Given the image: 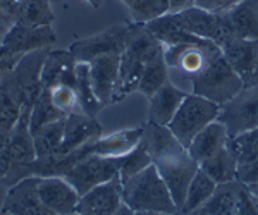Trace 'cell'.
<instances>
[{
	"mask_svg": "<svg viewBox=\"0 0 258 215\" xmlns=\"http://www.w3.org/2000/svg\"><path fill=\"white\" fill-rule=\"evenodd\" d=\"M160 53H164V45L148 31L145 24L133 23L129 26L126 48L119 62V83L114 95V103L138 90L145 64L159 57Z\"/></svg>",
	"mask_w": 258,
	"mask_h": 215,
	"instance_id": "cell-1",
	"label": "cell"
},
{
	"mask_svg": "<svg viewBox=\"0 0 258 215\" xmlns=\"http://www.w3.org/2000/svg\"><path fill=\"white\" fill-rule=\"evenodd\" d=\"M122 203H126L135 212H179L155 164H150L138 174L124 181Z\"/></svg>",
	"mask_w": 258,
	"mask_h": 215,
	"instance_id": "cell-2",
	"label": "cell"
},
{
	"mask_svg": "<svg viewBox=\"0 0 258 215\" xmlns=\"http://www.w3.org/2000/svg\"><path fill=\"white\" fill-rule=\"evenodd\" d=\"M189 81L191 93L207 98V100L217 103L220 107L229 100H232L244 88L241 78L229 65V62L222 53L212 59L205 65V69L202 73L195 74Z\"/></svg>",
	"mask_w": 258,
	"mask_h": 215,
	"instance_id": "cell-3",
	"label": "cell"
},
{
	"mask_svg": "<svg viewBox=\"0 0 258 215\" xmlns=\"http://www.w3.org/2000/svg\"><path fill=\"white\" fill-rule=\"evenodd\" d=\"M219 114L220 105L195 93H188L167 127L179 139V143L188 150L195 136L205 129L210 122L217 121Z\"/></svg>",
	"mask_w": 258,
	"mask_h": 215,
	"instance_id": "cell-4",
	"label": "cell"
},
{
	"mask_svg": "<svg viewBox=\"0 0 258 215\" xmlns=\"http://www.w3.org/2000/svg\"><path fill=\"white\" fill-rule=\"evenodd\" d=\"M172 16L182 30H186L195 36H200V38L214 41L220 48L231 40H234L231 23H229L226 12L214 14V12H207L193 6L184 11L174 12Z\"/></svg>",
	"mask_w": 258,
	"mask_h": 215,
	"instance_id": "cell-5",
	"label": "cell"
},
{
	"mask_svg": "<svg viewBox=\"0 0 258 215\" xmlns=\"http://www.w3.org/2000/svg\"><path fill=\"white\" fill-rule=\"evenodd\" d=\"M50 48H41V50H35L30 53H24L16 64V67L12 69L18 83L19 90V98H21V112L19 119L21 122L30 124V115L35 105L36 98L41 93V67H43V62L47 59Z\"/></svg>",
	"mask_w": 258,
	"mask_h": 215,
	"instance_id": "cell-6",
	"label": "cell"
},
{
	"mask_svg": "<svg viewBox=\"0 0 258 215\" xmlns=\"http://www.w3.org/2000/svg\"><path fill=\"white\" fill-rule=\"evenodd\" d=\"M131 24H115L97 35L81 38L71 45L69 52L76 62H91L105 55H122Z\"/></svg>",
	"mask_w": 258,
	"mask_h": 215,
	"instance_id": "cell-7",
	"label": "cell"
},
{
	"mask_svg": "<svg viewBox=\"0 0 258 215\" xmlns=\"http://www.w3.org/2000/svg\"><path fill=\"white\" fill-rule=\"evenodd\" d=\"M62 177L76 189L78 195L83 196L95 186L119 177V159L91 154L69 169Z\"/></svg>",
	"mask_w": 258,
	"mask_h": 215,
	"instance_id": "cell-8",
	"label": "cell"
},
{
	"mask_svg": "<svg viewBox=\"0 0 258 215\" xmlns=\"http://www.w3.org/2000/svg\"><path fill=\"white\" fill-rule=\"evenodd\" d=\"M217 121L226 126L229 138L258 127V86L243 88L232 100L224 103Z\"/></svg>",
	"mask_w": 258,
	"mask_h": 215,
	"instance_id": "cell-9",
	"label": "cell"
},
{
	"mask_svg": "<svg viewBox=\"0 0 258 215\" xmlns=\"http://www.w3.org/2000/svg\"><path fill=\"white\" fill-rule=\"evenodd\" d=\"M222 50L214 41H205V43H179V45H169L164 47V60L169 69L186 74L193 78L195 74L202 73L205 65L212 59L219 57Z\"/></svg>",
	"mask_w": 258,
	"mask_h": 215,
	"instance_id": "cell-10",
	"label": "cell"
},
{
	"mask_svg": "<svg viewBox=\"0 0 258 215\" xmlns=\"http://www.w3.org/2000/svg\"><path fill=\"white\" fill-rule=\"evenodd\" d=\"M155 167L159 171L160 177L164 179L165 186H167L177 210H181V206L186 200V193H188L191 181H193L195 174H197L200 169V164L188 152H184L182 155L155 162Z\"/></svg>",
	"mask_w": 258,
	"mask_h": 215,
	"instance_id": "cell-11",
	"label": "cell"
},
{
	"mask_svg": "<svg viewBox=\"0 0 258 215\" xmlns=\"http://www.w3.org/2000/svg\"><path fill=\"white\" fill-rule=\"evenodd\" d=\"M57 41V35L52 24L48 26H28L23 23H14L9 26L2 40V47L14 55H24L41 48H48Z\"/></svg>",
	"mask_w": 258,
	"mask_h": 215,
	"instance_id": "cell-12",
	"label": "cell"
},
{
	"mask_svg": "<svg viewBox=\"0 0 258 215\" xmlns=\"http://www.w3.org/2000/svg\"><path fill=\"white\" fill-rule=\"evenodd\" d=\"M220 50L229 65L241 78L244 88L258 86V40L234 38Z\"/></svg>",
	"mask_w": 258,
	"mask_h": 215,
	"instance_id": "cell-13",
	"label": "cell"
},
{
	"mask_svg": "<svg viewBox=\"0 0 258 215\" xmlns=\"http://www.w3.org/2000/svg\"><path fill=\"white\" fill-rule=\"evenodd\" d=\"M120 205H122V181L120 177H114L80 196L76 215H115Z\"/></svg>",
	"mask_w": 258,
	"mask_h": 215,
	"instance_id": "cell-14",
	"label": "cell"
},
{
	"mask_svg": "<svg viewBox=\"0 0 258 215\" xmlns=\"http://www.w3.org/2000/svg\"><path fill=\"white\" fill-rule=\"evenodd\" d=\"M38 196L50 212L55 215H73L76 213V206L80 195L64 177L48 176L38 177Z\"/></svg>",
	"mask_w": 258,
	"mask_h": 215,
	"instance_id": "cell-15",
	"label": "cell"
},
{
	"mask_svg": "<svg viewBox=\"0 0 258 215\" xmlns=\"http://www.w3.org/2000/svg\"><path fill=\"white\" fill-rule=\"evenodd\" d=\"M36 184H38L36 176L26 177L12 184L4 200L2 210L12 215H55L41 203Z\"/></svg>",
	"mask_w": 258,
	"mask_h": 215,
	"instance_id": "cell-16",
	"label": "cell"
},
{
	"mask_svg": "<svg viewBox=\"0 0 258 215\" xmlns=\"http://www.w3.org/2000/svg\"><path fill=\"white\" fill-rule=\"evenodd\" d=\"M100 136H102V126L98 124L97 119L91 117V115L83 114L81 110L71 112L66 115L64 136H62V143L59 150H57V154L59 155L69 154V152L93 141V139L100 138Z\"/></svg>",
	"mask_w": 258,
	"mask_h": 215,
	"instance_id": "cell-17",
	"label": "cell"
},
{
	"mask_svg": "<svg viewBox=\"0 0 258 215\" xmlns=\"http://www.w3.org/2000/svg\"><path fill=\"white\" fill-rule=\"evenodd\" d=\"M141 145L150 155L152 162H160V160H167L172 157L182 155L184 152H188L176 136L172 134V131L167 126H160L152 121L143 124V136H141Z\"/></svg>",
	"mask_w": 258,
	"mask_h": 215,
	"instance_id": "cell-18",
	"label": "cell"
},
{
	"mask_svg": "<svg viewBox=\"0 0 258 215\" xmlns=\"http://www.w3.org/2000/svg\"><path fill=\"white\" fill-rule=\"evenodd\" d=\"M119 62L120 55H105L88 62L91 86L102 107L114 103V95L119 83Z\"/></svg>",
	"mask_w": 258,
	"mask_h": 215,
	"instance_id": "cell-19",
	"label": "cell"
},
{
	"mask_svg": "<svg viewBox=\"0 0 258 215\" xmlns=\"http://www.w3.org/2000/svg\"><path fill=\"white\" fill-rule=\"evenodd\" d=\"M41 88L68 85L76 90V59L69 50H50L41 67Z\"/></svg>",
	"mask_w": 258,
	"mask_h": 215,
	"instance_id": "cell-20",
	"label": "cell"
},
{
	"mask_svg": "<svg viewBox=\"0 0 258 215\" xmlns=\"http://www.w3.org/2000/svg\"><path fill=\"white\" fill-rule=\"evenodd\" d=\"M186 95L188 93L182 92L181 88H177L169 80L150 97L148 121L160 124V126H169V122L176 115L177 109L181 107L182 100L186 98Z\"/></svg>",
	"mask_w": 258,
	"mask_h": 215,
	"instance_id": "cell-21",
	"label": "cell"
},
{
	"mask_svg": "<svg viewBox=\"0 0 258 215\" xmlns=\"http://www.w3.org/2000/svg\"><path fill=\"white\" fill-rule=\"evenodd\" d=\"M9 157H11V167L7 176L4 177L2 184L7 186L11 177L19 171L23 165L33 162L36 159L35 154V143H33V134L30 131V124L18 121L12 129L11 145H9Z\"/></svg>",
	"mask_w": 258,
	"mask_h": 215,
	"instance_id": "cell-22",
	"label": "cell"
},
{
	"mask_svg": "<svg viewBox=\"0 0 258 215\" xmlns=\"http://www.w3.org/2000/svg\"><path fill=\"white\" fill-rule=\"evenodd\" d=\"M227 143H229V133L226 126L220 121H214L195 136L193 141L188 147V154L198 164H202L203 160L210 159L212 155H215L217 152L222 150Z\"/></svg>",
	"mask_w": 258,
	"mask_h": 215,
	"instance_id": "cell-23",
	"label": "cell"
},
{
	"mask_svg": "<svg viewBox=\"0 0 258 215\" xmlns=\"http://www.w3.org/2000/svg\"><path fill=\"white\" fill-rule=\"evenodd\" d=\"M143 136V126L133 127V129H124L112 133L109 136H100L93 141L95 155L109 157V159H119V157L129 154L133 148H136Z\"/></svg>",
	"mask_w": 258,
	"mask_h": 215,
	"instance_id": "cell-24",
	"label": "cell"
},
{
	"mask_svg": "<svg viewBox=\"0 0 258 215\" xmlns=\"http://www.w3.org/2000/svg\"><path fill=\"white\" fill-rule=\"evenodd\" d=\"M243 188L244 186L239 181L217 184L209 201L189 215H236Z\"/></svg>",
	"mask_w": 258,
	"mask_h": 215,
	"instance_id": "cell-25",
	"label": "cell"
},
{
	"mask_svg": "<svg viewBox=\"0 0 258 215\" xmlns=\"http://www.w3.org/2000/svg\"><path fill=\"white\" fill-rule=\"evenodd\" d=\"M238 40H258V0H243L226 12Z\"/></svg>",
	"mask_w": 258,
	"mask_h": 215,
	"instance_id": "cell-26",
	"label": "cell"
},
{
	"mask_svg": "<svg viewBox=\"0 0 258 215\" xmlns=\"http://www.w3.org/2000/svg\"><path fill=\"white\" fill-rule=\"evenodd\" d=\"M21 112V98L14 73L0 74V124L14 127Z\"/></svg>",
	"mask_w": 258,
	"mask_h": 215,
	"instance_id": "cell-27",
	"label": "cell"
},
{
	"mask_svg": "<svg viewBox=\"0 0 258 215\" xmlns=\"http://www.w3.org/2000/svg\"><path fill=\"white\" fill-rule=\"evenodd\" d=\"M200 169H202L207 176H210L217 184L236 181L238 160H236V155H234V152H232L231 145L227 143L220 152L212 155L210 159L203 160V162L200 164Z\"/></svg>",
	"mask_w": 258,
	"mask_h": 215,
	"instance_id": "cell-28",
	"label": "cell"
},
{
	"mask_svg": "<svg viewBox=\"0 0 258 215\" xmlns=\"http://www.w3.org/2000/svg\"><path fill=\"white\" fill-rule=\"evenodd\" d=\"M217 183L212 179L210 176H207L202 169H198V172L195 174L193 181H191L188 193H186V200L182 203L179 213L181 215H189L195 210H198L200 206H203L209 201V198L214 195Z\"/></svg>",
	"mask_w": 258,
	"mask_h": 215,
	"instance_id": "cell-29",
	"label": "cell"
},
{
	"mask_svg": "<svg viewBox=\"0 0 258 215\" xmlns=\"http://www.w3.org/2000/svg\"><path fill=\"white\" fill-rule=\"evenodd\" d=\"M76 95L81 112L95 117L98 110L102 109V103L98 102L97 95L93 92V86H91L88 62H76Z\"/></svg>",
	"mask_w": 258,
	"mask_h": 215,
	"instance_id": "cell-30",
	"label": "cell"
},
{
	"mask_svg": "<svg viewBox=\"0 0 258 215\" xmlns=\"http://www.w3.org/2000/svg\"><path fill=\"white\" fill-rule=\"evenodd\" d=\"M64 119L53 121L43 126L36 134H33V143H35V154L36 159H43V157L55 155L62 143V136H64Z\"/></svg>",
	"mask_w": 258,
	"mask_h": 215,
	"instance_id": "cell-31",
	"label": "cell"
},
{
	"mask_svg": "<svg viewBox=\"0 0 258 215\" xmlns=\"http://www.w3.org/2000/svg\"><path fill=\"white\" fill-rule=\"evenodd\" d=\"M167 81H169V67L164 60V53H160L159 57H155L153 60L145 64L143 73H141V78H140L138 92L147 95L150 98Z\"/></svg>",
	"mask_w": 258,
	"mask_h": 215,
	"instance_id": "cell-32",
	"label": "cell"
},
{
	"mask_svg": "<svg viewBox=\"0 0 258 215\" xmlns=\"http://www.w3.org/2000/svg\"><path fill=\"white\" fill-rule=\"evenodd\" d=\"M68 114L60 112L59 109H55L52 103V98H50V90H41V93L36 98L35 105H33L31 115H30V131L31 134H36L43 126L59 121V119H64Z\"/></svg>",
	"mask_w": 258,
	"mask_h": 215,
	"instance_id": "cell-33",
	"label": "cell"
},
{
	"mask_svg": "<svg viewBox=\"0 0 258 215\" xmlns=\"http://www.w3.org/2000/svg\"><path fill=\"white\" fill-rule=\"evenodd\" d=\"M16 23H23L28 26H48V24H52L53 12L50 9V0H24Z\"/></svg>",
	"mask_w": 258,
	"mask_h": 215,
	"instance_id": "cell-34",
	"label": "cell"
},
{
	"mask_svg": "<svg viewBox=\"0 0 258 215\" xmlns=\"http://www.w3.org/2000/svg\"><path fill=\"white\" fill-rule=\"evenodd\" d=\"M232 152L238 160V167L246 165L258 159V127L241 133L234 138H229Z\"/></svg>",
	"mask_w": 258,
	"mask_h": 215,
	"instance_id": "cell-35",
	"label": "cell"
},
{
	"mask_svg": "<svg viewBox=\"0 0 258 215\" xmlns=\"http://www.w3.org/2000/svg\"><path fill=\"white\" fill-rule=\"evenodd\" d=\"M152 162L150 155L147 154V150L143 148V145H140L136 148H133L129 154L119 157V177L120 181H127L129 177H133L135 174H138L140 171H143L145 167H148Z\"/></svg>",
	"mask_w": 258,
	"mask_h": 215,
	"instance_id": "cell-36",
	"label": "cell"
},
{
	"mask_svg": "<svg viewBox=\"0 0 258 215\" xmlns=\"http://www.w3.org/2000/svg\"><path fill=\"white\" fill-rule=\"evenodd\" d=\"M133 23L147 24L150 21L162 18L170 12L169 0H140L135 7L129 9Z\"/></svg>",
	"mask_w": 258,
	"mask_h": 215,
	"instance_id": "cell-37",
	"label": "cell"
},
{
	"mask_svg": "<svg viewBox=\"0 0 258 215\" xmlns=\"http://www.w3.org/2000/svg\"><path fill=\"white\" fill-rule=\"evenodd\" d=\"M50 98H52V103L55 109H59L60 112L64 114H71L80 110V105H78V95L76 90L73 86L68 85H57L50 90Z\"/></svg>",
	"mask_w": 258,
	"mask_h": 215,
	"instance_id": "cell-38",
	"label": "cell"
},
{
	"mask_svg": "<svg viewBox=\"0 0 258 215\" xmlns=\"http://www.w3.org/2000/svg\"><path fill=\"white\" fill-rule=\"evenodd\" d=\"M14 127L2 126L0 124V183L4 181V177L7 176L11 167V157H9V145H11V136Z\"/></svg>",
	"mask_w": 258,
	"mask_h": 215,
	"instance_id": "cell-39",
	"label": "cell"
},
{
	"mask_svg": "<svg viewBox=\"0 0 258 215\" xmlns=\"http://www.w3.org/2000/svg\"><path fill=\"white\" fill-rule=\"evenodd\" d=\"M243 0H195V6L207 12H214V14H222V12L231 11L234 6H238Z\"/></svg>",
	"mask_w": 258,
	"mask_h": 215,
	"instance_id": "cell-40",
	"label": "cell"
},
{
	"mask_svg": "<svg viewBox=\"0 0 258 215\" xmlns=\"http://www.w3.org/2000/svg\"><path fill=\"white\" fill-rule=\"evenodd\" d=\"M23 4L24 0H0V9H2V18L6 26H12L18 21Z\"/></svg>",
	"mask_w": 258,
	"mask_h": 215,
	"instance_id": "cell-41",
	"label": "cell"
},
{
	"mask_svg": "<svg viewBox=\"0 0 258 215\" xmlns=\"http://www.w3.org/2000/svg\"><path fill=\"white\" fill-rule=\"evenodd\" d=\"M236 181H239L243 186L258 184V159L246 164V165H241V167H238Z\"/></svg>",
	"mask_w": 258,
	"mask_h": 215,
	"instance_id": "cell-42",
	"label": "cell"
},
{
	"mask_svg": "<svg viewBox=\"0 0 258 215\" xmlns=\"http://www.w3.org/2000/svg\"><path fill=\"white\" fill-rule=\"evenodd\" d=\"M23 55H14V53H9L6 48L0 45V74L9 73L16 67V64L19 62V59Z\"/></svg>",
	"mask_w": 258,
	"mask_h": 215,
	"instance_id": "cell-43",
	"label": "cell"
},
{
	"mask_svg": "<svg viewBox=\"0 0 258 215\" xmlns=\"http://www.w3.org/2000/svg\"><path fill=\"white\" fill-rule=\"evenodd\" d=\"M169 2H170V14L195 6V0H169Z\"/></svg>",
	"mask_w": 258,
	"mask_h": 215,
	"instance_id": "cell-44",
	"label": "cell"
},
{
	"mask_svg": "<svg viewBox=\"0 0 258 215\" xmlns=\"http://www.w3.org/2000/svg\"><path fill=\"white\" fill-rule=\"evenodd\" d=\"M115 215H135V210L129 208V206L126 203H122L119 206V210L115 212Z\"/></svg>",
	"mask_w": 258,
	"mask_h": 215,
	"instance_id": "cell-45",
	"label": "cell"
},
{
	"mask_svg": "<svg viewBox=\"0 0 258 215\" xmlns=\"http://www.w3.org/2000/svg\"><path fill=\"white\" fill-rule=\"evenodd\" d=\"M246 189H248V193L251 196H255L256 200H258V184H251V186H246Z\"/></svg>",
	"mask_w": 258,
	"mask_h": 215,
	"instance_id": "cell-46",
	"label": "cell"
},
{
	"mask_svg": "<svg viewBox=\"0 0 258 215\" xmlns=\"http://www.w3.org/2000/svg\"><path fill=\"white\" fill-rule=\"evenodd\" d=\"M135 215H181V213H165V212H135Z\"/></svg>",
	"mask_w": 258,
	"mask_h": 215,
	"instance_id": "cell-47",
	"label": "cell"
},
{
	"mask_svg": "<svg viewBox=\"0 0 258 215\" xmlns=\"http://www.w3.org/2000/svg\"><path fill=\"white\" fill-rule=\"evenodd\" d=\"M120 2H122V4H124V6H126V7H127V9H131V7H135V6H136V4H138V2H140V0H120Z\"/></svg>",
	"mask_w": 258,
	"mask_h": 215,
	"instance_id": "cell-48",
	"label": "cell"
},
{
	"mask_svg": "<svg viewBox=\"0 0 258 215\" xmlns=\"http://www.w3.org/2000/svg\"><path fill=\"white\" fill-rule=\"evenodd\" d=\"M86 2H88L90 6H93V7H98L100 6V0H86Z\"/></svg>",
	"mask_w": 258,
	"mask_h": 215,
	"instance_id": "cell-49",
	"label": "cell"
},
{
	"mask_svg": "<svg viewBox=\"0 0 258 215\" xmlns=\"http://www.w3.org/2000/svg\"><path fill=\"white\" fill-rule=\"evenodd\" d=\"M0 215H12V213H9V212H6V210H0Z\"/></svg>",
	"mask_w": 258,
	"mask_h": 215,
	"instance_id": "cell-50",
	"label": "cell"
},
{
	"mask_svg": "<svg viewBox=\"0 0 258 215\" xmlns=\"http://www.w3.org/2000/svg\"><path fill=\"white\" fill-rule=\"evenodd\" d=\"M253 200H255V205H256V210H258V200H256L255 196H253Z\"/></svg>",
	"mask_w": 258,
	"mask_h": 215,
	"instance_id": "cell-51",
	"label": "cell"
}]
</instances>
